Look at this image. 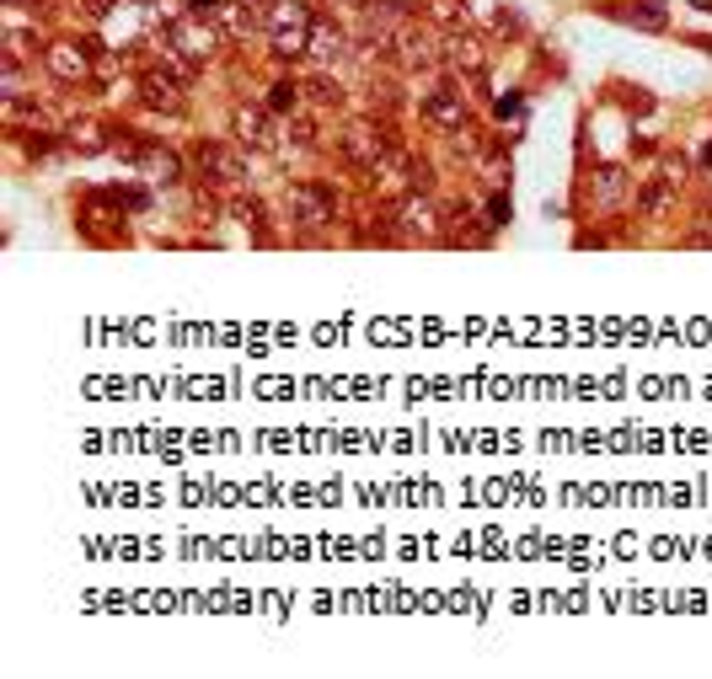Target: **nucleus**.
<instances>
[{
  "mask_svg": "<svg viewBox=\"0 0 712 679\" xmlns=\"http://www.w3.org/2000/svg\"><path fill=\"white\" fill-rule=\"evenodd\" d=\"M290 140L300 145V151H311V145H316V134H311V123H305V119L290 123Z\"/></svg>",
  "mask_w": 712,
  "mask_h": 679,
  "instance_id": "obj_29",
  "label": "nucleus"
},
{
  "mask_svg": "<svg viewBox=\"0 0 712 679\" xmlns=\"http://www.w3.org/2000/svg\"><path fill=\"white\" fill-rule=\"evenodd\" d=\"M419 113H423V123H429L434 134H461L466 123H471L466 91L456 86V80H434V86H423Z\"/></svg>",
  "mask_w": 712,
  "mask_h": 679,
  "instance_id": "obj_7",
  "label": "nucleus"
},
{
  "mask_svg": "<svg viewBox=\"0 0 712 679\" xmlns=\"http://www.w3.org/2000/svg\"><path fill=\"white\" fill-rule=\"evenodd\" d=\"M440 54H445V70L456 80H471L477 91L488 86V54H482V38L461 27V33H440Z\"/></svg>",
  "mask_w": 712,
  "mask_h": 679,
  "instance_id": "obj_10",
  "label": "nucleus"
},
{
  "mask_svg": "<svg viewBox=\"0 0 712 679\" xmlns=\"http://www.w3.org/2000/svg\"><path fill=\"white\" fill-rule=\"evenodd\" d=\"M376 108H402V91H397V80H376Z\"/></svg>",
  "mask_w": 712,
  "mask_h": 679,
  "instance_id": "obj_28",
  "label": "nucleus"
},
{
  "mask_svg": "<svg viewBox=\"0 0 712 679\" xmlns=\"http://www.w3.org/2000/svg\"><path fill=\"white\" fill-rule=\"evenodd\" d=\"M691 5H697V11H708V16H712V0H691Z\"/></svg>",
  "mask_w": 712,
  "mask_h": 679,
  "instance_id": "obj_31",
  "label": "nucleus"
},
{
  "mask_svg": "<svg viewBox=\"0 0 712 679\" xmlns=\"http://www.w3.org/2000/svg\"><path fill=\"white\" fill-rule=\"evenodd\" d=\"M637 193L632 188V177L622 171V166H594L585 182V199L600 209V214H616V209H627V199Z\"/></svg>",
  "mask_w": 712,
  "mask_h": 679,
  "instance_id": "obj_14",
  "label": "nucleus"
},
{
  "mask_svg": "<svg viewBox=\"0 0 712 679\" xmlns=\"http://www.w3.org/2000/svg\"><path fill=\"white\" fill-rule=\"evenodd\" d=\"M214 22L225 27V38H252V33H268V5L263 0H225Z\"/></svg>",
  "mask_w": 712,
  "mask_h": 679,
  "instance_id": "obj_17",
  "label": "nucleus"
},
{
  "mask_svg": "<svg viewBox=\"0 0 712 679\" xmlns=\"http://www.w3.org/2000/svg\"><path fill=\"white\" fill-rule=\"evenodd\" d=\"M236 140L268 156V151H279V123L268 108H236Z\"/></svg>",
  "mask_w": 712,
  "mask_h": 679,
  "instance_id": "obj_18",
  "label": "nucleus"
},
{
  "mask_svg": "<svg viewBox=\"0 0 712 679\" xmlns=\"http://www.w3.org/2000/svg\"><path fill=\"white\" fill-rule=\"evenodd\" d=\"M402 145H397V134H391V123H380V119H354V123H343L337 129V156L348 160L354 171H386V160L397 156Z\"/></svg>",
  "mask_w": 712,
  "mask_h": 679,
  "instance_id": "obj_1",
  "label": "nucleus"
},
{
  "mask_svg": "<svg viewBox=\"0 0 712 679\" xmlns=\"http://www.w3.org/2000/svg\"><path fill=\"white\" fill-rule=\"evenodd\" d=\"M124 203L113 199L108 188H91L81 199V209H76V225L86 231V241H97V246H119V241H129V225H124Z\"/></svg>",
  "mask_w": 712,
  "mask_h": 679,
  "instance_id": "obj_6",
  "label": "nucleus"
},
{
  "mask_svg": "<svg viewBox=\"0 0 712 679\" xmlns=\"http://www.w3.org/2000/svg\"><path fill=\"white\" fill-rule=\"evenodd\" d=\"M493 33H499V38H525V22H520V11L499 5V11H493Z\"/></svg>",
  "mask_w": 712,
  "mask_h": 679,
  "instance_id": "obj_25",
  "label": "nucleus"
},
{
  "mask_svg": "<svg viewBox=\"0 0 712 679\" xmlns=\"http://www.w3.org/2000/svg\"><path fill=\"white\" fill-rule=\"evenodd\" d=\"M691 43H697V48H708V54H712V38H691Z\"/></svg>",
  "mask_w": 712,
  "mask_h": 679,
  "instance_id": "obj_33",
  "label": "nucleus"
},
{
  "mask_svg": "<svg viewBox=\"0 0 712 679\" xmlns=\"http://www.w3.org/2000/svg\"><path fill=\"white\" fill-rule=\"evenodd\" d=\"M702 171H712V145H708V151H702Z\"/></svg>",
  "mask_w": 712,
  "mask_h": 679,
  "instance_id": "obj_30",
  "label": "nucleus"
},
{
  "mask_svg": "<svg viewBox=\"0 0 712 679\" xmlns=\"http://www.w3.org/2000/svg\"><path fill=\"white\" fill-rule=\"evenodd\" d=\"M285 209H290V225L300 236H327L337 225V214H343V203L327 182H290L285 188Z\"/></svg>",
  "mask_w": 712,
  "mask_h": 679,
  "instance_id": "obj_2",
  "label": "nucleus"
},
{
  "mask_svg": "<svg viewBox=\"0 0 712 679\" xmlns=\"http://www.w3.org/2000/svg\"><path fill=\"white\" fill-rule=\"evenodd\" d=\"M348 5H359V11H370V5H376V0H348Z\"/></svg>",
  "mask_w": 712,
  "mask_h": 679,
  "instance_id": "obj_32",
  "label": "nucleus"
},
{
  "mask_svg": "<svg viewBox=\"0 0 712 679\" xmlns=\"http://www.w3.org/2000/svg\"><path fill=\"white\" fill-rule=\"evenodd\" d=\"M140 102L151 108V113H167V119H182L188 113V80L177 76V70H145L140 76Z\"/></svg>",
  "mask_w": 712,
  "mask_h": 679,
  "instance_id": "obj_11",
  "label": "nucleus"
},
{
  "mask_svg": "<svg viewBox=\"0 0 712 679\" xmlns=\"http://www.w3.org/2000/svg\"><path fill=\"white\" fill-rule=\"evenodd\" d=\"M193 166H199V177L210 188H242L247 182V156L236 145H225V140H199L193 145Z\"/></svg>",
  "mask_w": 712,
  "mask_h": 679,
  "instance_id": "obj_9",
  "label": "nucleus"
},
{
  "mask_svg": "<svg viewBox=\"0 0 712 679\" xmlns=\"http://www.w3.org/2000/svg\"><path fill=\"white\" fill-rule=\"evenodd\" d=\"M594 11L611 16V22L643 27V33H665V27H670V11H665L659 0H605V5H594Z\"/></svg>",
  "mask_w": 712,
  "mask_h": 679,
  "instance_id": "obj_15",
  "label": "nucleus"
},
{
  "mask_svg": "<svg viewBox=\"0 0 712 679\" xmlns=\"http://www.w3.org/2000/svg\"><path fill=\"white\" fill-rule=\"evenodd\" d=\"M5 5H27V11H33V0H5Z\"/></svg>",
  "mask_w": 712,
  "mask_h": 679,
  "instance_id": "obj_34",
  "label": "nucleus"
},
{
  "mask_svg": "<svg viewBox=\"0 0 712 679\" xmlns=\"http://www.w3.org/2000/svg\"><path fill=\"white\" fill-rule=\"evenodd\" d=\"M300 86H305V91H311V102H322V108H337V102H343V86L333 80V70H311Z\"/></svg>",
  "mask_w": 712,
  "mask_h": 679,
  "instance_id": "obj_23",
  "label": "nucleus"
},
{
  "mask_svg": "<svg viewBox=\"0 0 712 679\" xmlns=\"http://www.w3.org/2000/svg\"><path fill=\"white\" fill-rule=\"evenodd\" d=\"M675 203H680V182H670L665 171L643 177V182H637V193H632V209H637L643 220H665Z\"/></svg>",
  "mask_w": 712,
  "mask_h": 679,
  "instance_id": "obj_16",
  "label": "nucleus"
},
{
  "mask_svg": "<svg viewBox=\"0 0 712 679\" xmlns=\"http://www.w3.org/2000/svg\"><path fill=\"white\" fill-rule=\"evenodd\" d=\"M397 65L408 70V76H423V70H445V54H440V38L419 27V22H402V33H397Z\"/></svg>",
  "mask_w": 712,
  "mask_h": 679,
  "instance_id": "obj_12",
  "label": "nucleus"
},
{
  "mask_svg": "<svg viewBox=\"0 0 712 679\" xmlns=\"http://www.w3.org/2000/svg\"><path fill=\"white\" fill-rule=\"evenodd\" d=\"M119 156H124V166L134 171V177H145V182H182V156L177 151H167L162 140H145V134H134L129 129V140L119 145Z\"/></svg>",
  "mask_w": 712,
  "mask_h": 679,
  "instance_id": "obj_5",
  "label": "nucleus"
},
{
  "mask_svg": "<svg viewBox=\"0 0 712 679\" xmlns=\"http://www.w3.org/2000/svg\"><path fill=\"white\" fill-rule=\"evenodd\" d=\"M97 59H102V43L97 38H54L43 48V70L59 80V86H81Z\"/></svg>",
  "mask_w": 712,
  "mask_h": 679,
  "instance_id": "obj_8",
  "label": "nucleus"
},
{
  "mask_svg": "<svg viewBox=\"0 0 712 679\" xmlns=\"http://www.w3.org/2000/svg\"><path fill=\"white\" fill-rule=\"evenodd\" d=\"M305 59H311L316 70H337V65L354 59V38L337 27L333 16H316V22H311V43H305Z\"/></svg>",
  "mask_w": 712,
  "mask_h": 679,
  "instance_id": "obj_13",
  "label": "nucleus"
},
{
  "mask_svg": "<svg viewBox=\"0 0 712 679\" xmlns=\"http://www.w3.org/2000/svg\"><path fill=\"white\" fill-rule=\"evenodd\" d=\"M231 209L242 214V225H247L257 241H274V231H268V203H263V199H247V193H236V199H231Z\"/></svg>",
  "mask_w": 712,
  "mask_h": 679,
  "instance_id": "obj_22",
  "label": "nucleus"
},
{
  "mask_svg": "<svg viewBox=\"0 0 712 679\" xmlns=\"http://www.w3.org/2000/svg\"><path fill=\"white\" fill-rule=\"evenodd\" d=\"M108 193H113V199L124 203L129 214H145V209H151V193H145L140 182H119V188H108Z\"/></svg>",
  "mask_w": 712,
  "mask_h": 679,
  "instance_id": "obj_24",
  "label": "nucleus"
},
{
  "mask_svg": "<svg viewBox=\"0 0 712 679\" xmlns=\"http://www.w3.org/2000/svg\"><path fill=\"white\" fill-rule=\"evenodd\" d=\"M300 91H305V86H300L294 76H279L274 86H268V113H274V119H294V108H300Z\"/></svg>",
  "mask_w": 712,
  "mask_h": 679,
  "instance_id": "obj_21",
  "label": "nucleus"
},
{
  "mask_svg": "<svg viewBox=\"0 0 712 679\" xmlns=\"http://www.w3.org/2000/svg\"><path fill=\"white\" fill-rule=\"evenodd\" d=\"M311 22H316V11L305 0H268V43H274V54L279 59H305Z\"/></svg>",
  "mask_w": 712,
  "mask_h": 679,
  "instance_id": "obj_4",
  "label": "nucleus"
},
{
  "mask_svg": "<svg viewBox=\"0 0 712 679\" xmlns=\"http://www.w3.org/2000/svg\"><path fill=\"white\" fill-rule=\"evenodd\" d=\"M225 27L214 22V16H193V11H182V16H171L167 22V48L177 54V59H188L193 70L199 65H210V59H220V48H225Z\"/></svg>",
  "mask_w": 712,
  "mask_h": 679,
  "instance_id": "obj_3",
  "label": "nucleus"
},
{
  "mask_svg": "<svg viewBox=\"0 0 712 679\" xmlns=\"http://www.w3.org/2000/svg\"><path fill=\"white\" fill-rule=\"evenodd\" d=\"M493 119H499V123L525 119V97H520V91H509V97H499V102H493Z\"/></svg>",
  "mask_w": 712,
  "mask_h": 679,
  "instance_id": "obj_26",
  "label": "nucleus"
},
{
  "mask_svg": "<svg viewBox=\"0 0 712 679\" xmlns=\"http://www.w3.org/2000/svg\"><path fill=\"white\" fill-rule=\"evenodd\" d=\"M423 16H429L434 27H445V33H461V27H471V16H466L461 0H423Z\"/></svg>",
  "mask_w": 712,
  "mask_h": 679,
  "instance_id": "obj_20",
  "label": "nucleus"
},
{
  "mask_svg": "<svg viewBox=\"0 0 712 679\" xmlns=\"http://www.w3.org/2000/svg\"><path fill=\"white\" fill-rule=\"evenodd\" d=\"M113 134H124L119 123H102V119H81L70 129V151H81V156H102V151H119L124 140H113Z\"/></svg>",
  "mask_w": 712,
  "mask_h": 679,
  "instance_id": "obj_19",
  "label": "nucleus"
},
{
  "mask_svg": "<svg viewBox=\"0 0 712 679\" xmlns=\"http://www.w3.org/2000/svg\"><path fill=\"white\" fill-rule=\"evenodd\" d=\"M499 225H509V193L488 199V231H499Z\"/></svg>",
  "mask_w": 712,
  "mask_h": 679,
  "instance_id": "obj_27",
  "label": "nucleus"
}]
</instances>
